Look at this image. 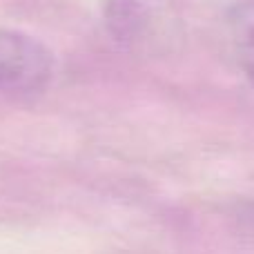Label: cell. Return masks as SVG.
I'll return each instance as SVG.
<instances>
[{"instance_id": "6da1fadb", "label": "cell", "mask_w": 254, "mask_h": 254, "mask_svg": "<svg viewBox=\"0 0 254 254\" xmlns=\"http://www.w3.org/2000/svg\"><path fill=\"white\" fill-rule=\"evenodd\" d=\"M54 58L40 40L13 29H0V92H38L52 78Z\"/></svg>"}, {"instance_id": "7a4b0ae2", "label": "cell", "mask_w": 254, "mask_h": 254, "mask_svg": "<svg viewBox=\"0 0 254 254\" xmlns=\"http://www.w3.org/2000/svg\"><path fill=\"white\" fill-rule=\"evenodd\" d=\"M228 27L239 65L254 83V0H241L230 9Z\"/></svg>"}, {"instance_id": "3957f363", "label": "cell", "mask_w": 254, "mask_h": 254, "mask_svg": "<svg viewBox=\"0 0 254 254\" xmlns=\"http://www.w3.org/2000/svg\"><path fill=\"white\" fill-rule=\"evenodd\" d=\"M105 20L116 38H129L143 25V7L138 0H107Z\"/></svg>"}]
</instances>
